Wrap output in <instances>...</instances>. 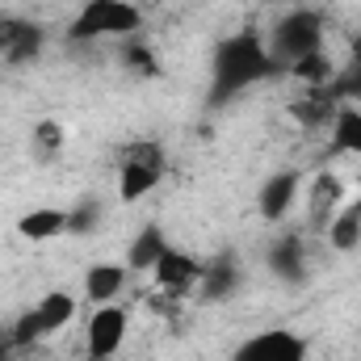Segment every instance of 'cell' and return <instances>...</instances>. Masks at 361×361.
<instances>
[{"mask_svg":"<svg viewBox=\"0 0 361 361\" xmlns=\"http://www.w3.org/2000/svg\"><path fill=\"white\" fill-rule=\"evenodd\" d=\"M269 76H281V68L273 63L265 34H257V30L227 34L210 51V92H206V101H210V109L231 105L240 92H248L252 85H261Z\"/></svg>","mask_w":361,"mask_h":361,"instance_id":"obj_1","label":"cell"},{"mask_svg":"<svg viewBox=\"0 0 361 361\" xmlns=\"http://www.w3.org/2000/svg\"><path fill=\"white\" fill-rule=\"evenodd\" d=\"M324 38H328V21L319 8H286L265 34V47H269L273 63L286 72L290 63L324 51Z\"/></svg>","mask_w":361,"mask_h":361,"instance_id":"obj_2","label":"cell"},{"mask_svg":"<svg viewBox=\"0 0 361 361\" xmlns=\"http://www.w3.org/2000/svg\"><path fill=\"white\" fill-rule=\"evenodd\" d=\"M139 30H143V8L135 0H85L68 25V42L135 38Z\"/></svg>","mask_w":361,"mask_h":361,"instance_id":"obj_3","label":"cell"},{"mask_svg":"<svg viewBox=\"0 0 361 361\" xmlns=\"http://www.w3.org/2000/svg\"><path fill=\"white\" fill-rule=\"evenodd\" d=\"M72 315H76V298H72L68 290H51V294H42L34 307H25V311L8 324V341H13V349H34V345H42L47 336L63 332V328L72 324Z\"/></svg>","mask_w":361,"mask_h":361,"instance_id":"obj_4","label":"cell"},{"mask_svg":"<svg viewBox=\"0 0 361 361\" xmlns=\"http://www.w3.org/2000/svg\"><path fill=\"white\" fill-rule=\"evenodd\" d=\"M169 173V156L160 143H126L118 160V202L135 206L143 202Z\"/></svg>","mask_w":361,"mask_h":361,"instance_id":"obj_5","label":"cell"},{"mask_svg":"<svg viewBox=\"0 0 361 361\" xmlns=\"http://www.w3.org/2000/svg\"><path fill=\"white\" fill-rule=\"evenodd\" d=\"M47 51V30L34 17L4 13L0 17V63L4 68H25Z\"/></svg>","mask_w":361,"mask_h":361,"instance_id":"obj_6","label":"cell"},{"mask_svg":"<svg viewBox=\"0 0 361 361\" xmlns=\"http://www.w3.org/2000/svg\"><path fill=\"white\" fill-rule=\"evenodd\" d=\"M307 353H311V345L294 328H265V332H252L248 341H240L231 361H307Z\"/></svg>","mask_w":361,"mask_h":361,"instance_id":"obj_7","label":"cell"},{"mask_svg":"<svg viewBox=\"0 0 361 361\" xmlns=\"http://www.w3.org/2000/svg\"><path fill=\"white\" fill-rule=\"evenodd\" d=\"M126 332H130V311L126 307H118V302L97 307L89 319V349H85V357H118L122 345H126Z\"/></svg>","mask_w":361,"mask_h":361,"instance_id":"obj_8","label":"cell"},{"mask_svg":"<svg viewBox=\"0 0 361 361\" xmlns=\"http://www.w3.org/2000/svg\"><path fill=\"white\" fill-rule=\"evenodd\" d=\"M152 277H156V286L169 294V298H189L197 286H202V261H193L189 252H180V248H164V257L152 265Z\"/></svg>","mask_w":361,"mask_h":361,"instance_id":"obj_9","label":"cell"},{"mask_svg":"<svg viewBox=\"0 0 361 361\" xmlns=\"http://www.w3.org/2000/svg\"><path fill=\"white\" fill-rule=\"evenodd\" d=\"M298 189H302V173H294V169H281V173L265 177L261 189H257V210H261V219H265V223H281V219L294 210Z\"/></svg>","mask_w":361,"mask_h":361,"instance_id":"obj_10","label":"cell"},{"mask_svg":"<svg viewBox=\"0 0 361 361\" xmlns=\"http://www.w3.org/2000/svg\"><path fill=\"white\" fill-rule=\"evenodd\" d=\"M240 290H244V265H240L235 252H219L214 261L202 265V286H197V294H202L206 302H227V298H235Z\"/></svg>","mask_w":361,"mask_h":361,"instance_id":"obj_11","label":"cell"},{"mask_svg":"<svg viewBox=\"0 0 361 361\" xmlns=\"http://www.w3.org/2000/svg\"><path fill=\"white\" fill-rule=\"evenodd\" d=\"M265 269H269L277 281H286V286H302L307 273H311V257H307L302 235H281V240H273L269 252H265Z\"/></svg>","mask_w":361,"mask_h":361,"instance_id":"obj_12","label":"cell"},{"mask_svg":"<svg viewBox=\"0 0 361 361\" xmlns=\"http://www.w3.org/2000/svg\"><path fill=\"white\" fill-rule=\"evenodd\" d=\"M17 235L30 240V244H47V240H59L68 235V210L59 206H34L17 219Z\"/></svg>","mask_w":361,"mask_h":361,"instance_id":"obj_13","label":"cell"},{"mask_svg":"<svg viewBox=\"0 0 361 361\" xmlns=\"http://www.w3.org/2000/svg\"><path fill=\"white\" fill-rule=\"evenodd\" d=\"M345 202H349V193H345V180L336 177V173H319V177L311 180L307 210H311V223H315V227H319V223H328Z\"/></svg>","mask_w":361,"mask_h":361,"instance_id":"obj_14","label":"cell"},{"mask_svg":"<svg viewBox=\"0 0 361 361\" xmlns=\"http://www.w3.org/2000/svg\"><path fill=\"white\" fill-rule=\"evenodd\" d=\"M324 235H328V248H332V252H357L361 248V197L345 202V206L328 219Z\"/></svg>","mask_w":361,"mask_h":361,"instance_id":"obj_15","label":"cell"},{"mask_svg":"<svg viewBox=\"0 0 361 361\" xmlns=\"http://www.w3.org/2000/svg\"><path fill=\"white\" fill-rule=\"evenodd\" d=\"M164 248H169V235H164V227H160V223L139 227V231H135V240H130V248H126V269L152 273V265L164 257Z\"/></svg>","mask_w":361,"mask_h":361,"instance_id":"obj_16","label":"cell"},{"mask_svg":"<svg viewBox=\"0 0 361 361\" xmlns=\"http://www.w3.org/2000/svg\"><path fill=\"white\" fill-rule=\"evenodd\" d=\"M126 265H114V261H105V265H92L85 273V294H89L97 307H105V302H118V294L126 290Z\"/></svg>","mask_w":361,"mask_h":361,"instance_id":"obj_17","label":"cell"},{"mask_svg":"<svg viewBox=\"0 0 361 361\" xmlns=\"http://www.w3.org/2000/svg\"><path fill=\"white\" fill-rule=\"evenodd\" d=\"M63 147H68V135H63V122L59 118L34 122V130H30V156L38 164H55L63 156Z\"/></svg>","mask_w":361,"mask_h":361,"instance_id":"obj_18","label":"cell"},{"mask_svg":"<svg viewBox=\"0 0 361 361\" xmlns=\"http://www.w3.org/2000/svg\"><path fill=\"white\" fill-rule=\"evenodd\" d=\"M332 147L341 156H361V105H336V114H332Z\"/></svg>","mask_w":361,"mask_h":361,"instance_id":"obj_19","label":"cell"},{"mask_svg":"<svg viewBox=\"0 0 361 361\" xmlns=\"http://www.w3.org/2000/svg\"><path fill=\"white\" fill-rule=\"evenodd\" d=\"M286 72H290L294 80L311 85V89H324V85H332V76H336V63L328 59V51H315V55H307V59L290 63Z\"/></svg>","mask_w":361,"mask_h":361,"instance_id":"obj_20","label":"cell"},{"mask_svg":"<svg viewBox=\"0 0 361 361\" xmlns=\"http://www.w3.org/2000/svg\"><path fill=\"white\" fill-rule=\"evenodd\" d=\"M122 68L135 72L139 80H160V76H164V68H160V59H156V51H152L147 42H130V47H122Z\"/></svg>","mask_w":361,"mask_h":361,"instance_id":"obj_21","label":"cell"},{"mask_svg":"<svg viewBox=\"0 0 361 361\" xmlns=\"http://www.w3.org/2000/svg\"><path fill=\"white\" fill-rule=\"evenodd\" d=\"M101 210H105V206H101L97 197H85V202H76V206L68 210V231H72V235H92V231L101 227V219H105Z\"/></svg>","mask_w":361,"mask_h":361,"instance_id":"obj_22","label":"cell"},{"mask_svg":"<svg viewBox=\"0 0 361 361\" xmlns=\"http://www.w3.org/2000/svg\"><path fill=\"white\" fill-rule=\"evenodd\" d=\"M332 114H336V105L332 101H324V97H307V101H294V118L302 122V126H332Z\"/></svg>","mask_w":361,"mask_h":361,"instance_id":"obj_23","label":"cell"},{"mask_svg":"<svg viewBox=\"0 0 361 361\" xmlns=\"http://www.w3.org/2000/svg\"><path fill=\"white\" fill-rule=\"evenodd\" d=\"M349 89H353V97H357V105H361V63L353 68V80H349Z\"/></svg>","mask_w":361,"mask_h":361,"instance_id":"obj_24","label":"cell"},{"mask_svg":"<svg viewBox=\"0 0 361 361\" xmlns=\"http://www.w3.org/2000/svg\"><path fill=\"white\" fill-rule=\"evenodd\" d=\"M85 361H118V357H85Z\"/></svg>","mask_w":361,"mask_h":361,"instance_id":"obj_25","label":"cell"}]
</instances>
